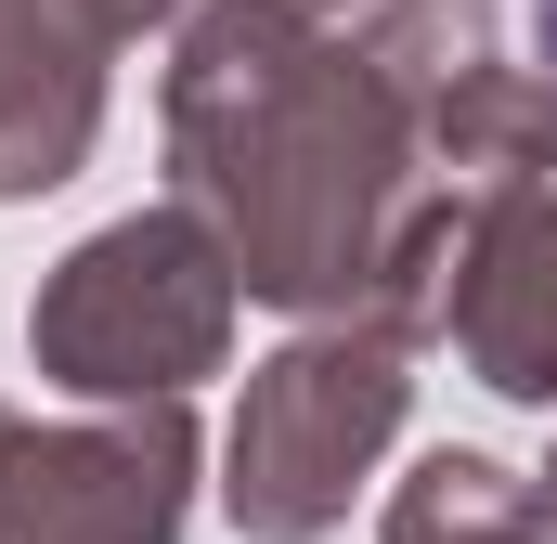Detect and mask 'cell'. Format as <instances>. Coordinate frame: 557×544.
Wrapping results in <instances>:
<instances>
[{
  "instance_id": "1",
  "label": "cell",
  "mask_w": 557,
  "mask_h": 544,
  "mask_svg": "<svg viewBox=\"0 0 557 544\" xmlns=\"http://www.w3.org/2000/svg\"><path fill=\"white\" fill-rule=\"evenodd\" d=\"M532 39H545V65H557V0H532Z\"/></svg>"
}]
</instances>
